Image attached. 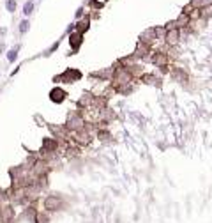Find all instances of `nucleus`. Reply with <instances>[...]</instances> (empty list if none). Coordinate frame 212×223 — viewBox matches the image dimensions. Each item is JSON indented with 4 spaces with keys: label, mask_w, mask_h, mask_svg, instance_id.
Instances as JSON below:
<instances>
[{
    "label": "nucleus",
    "mask_w": 212,
    "mask_h": 223,
    "mask_svg": "<svg viewBox=\"0 0 212 223\" xmlns=\"http://www.w3.org/2000/svg\"><path fill=\"white\" fill-rule=\"evenodd\" d=\"M172 78H173V80H179V82H184V80H186V73H184L182 69L175 67V69L172 71Z\"/></svg>",
    "instance_id": "nucleus-8"
},
{
    "label": "nucleus",
    "mask_w": 212,
    "mask_h": 223,
    "mask_svg": "<svg viewBox=\"0 0 212 223\" xmlns=\"http://www.w3.org/2000/svg\"><path fill=\"white\" fill-rule=\"evenodd\" d=\"M14 9H16V2H14V0H7V11L12 12Z\"/></svg>",
    "instance_id": "nucleus-11"
},
{
    "label": "nucleus",
    "mask_w": 212,
    "mask_h": 223,
    "mask_svg": "<svg viewBox=\"0 0 212 223\" xmlns=\"http://www.w3.org/2000/svg\"><path fill=\"white\" fill-rule=\"evenodd\" d=\"M143 80H145L147 83H157V82H159V78H154L152 74H145V76H143Z\"/></svg>",
    "instance_id": "nucleus-10"
},
{
    "label": "nucleus",
    "mask_w": 212,
    "mask_h": 223,
    "mask_svg": "<svg viewBox=\"0 0 212 223\" xmlns=\"http://www.w3.org/2000/svg\"><path fill=\"white\" fill-rule=\"evenodd\" d=\"M65 90L64 89H60V87H55L51 92H50V99L53 101V103H62L64 99H65Z\"/></svg>",
    "instance_id": "nucleus-4"
},
{
    "label": "nucleus",
    "mask_w": 212,
    "mask_h": 223,
    "mask_svg": "<svg viewBox=\"0 0 212 223\" xmlns=\"http://www.w3.org/2000/svg\"><path fill=\"white\" fill-rule=\"evenodd\" d=\"M16 57H18V48L11 50V51L7 53V60H9V62H14V60H16Z\"/></svg>",
    "instance_id": "nucleus-9"
},
{
    "label": "nucleus",
    "mask_w": 212,
    "mask_h": 223,
    "mask_svg": "<svg viewBox=\"0 0 212 223\" xmlns=\"http://www.w3.org/2000/svg\"><path fill=\"white\" fill-rule=\"evenodd\" d=\"M42 204H44V211H48V213H51V211H58V209H62V206H64L62 198L57 197V195H48V197L44 198Z\"/></svg>",
    "instance_id": "nucleus-1"
},
{
    "label": "nucleus",
    "mask_w": 212,
    "mask_h": 223,
    "mask_svg": "<svg viewBox=\"0 0 212 223\" xmlns=\"http://www.w3.org/2000/svg\"><path fill=\"white\" fill-rule=\"evenodd\" d=\"M152 62H154L156 66H159V67H166V66H168V57H166V53L157 51V53H154Z\"/></svg>",
    "instance_id": "nucleus-5"
},
{
    "label": "nucleus",
    "mask_w": 212,
    "mask_h": 223,
    "mask_svg": "<svg viewBox=\"0 0 212 223\" xmlns=\"http://www.w3.org/2000/svg\"><path fill=\"white\" fill-rule=\"evenodd\" d=\"M81 78V73L80 71H76V69H67L65 73H62L57 80H65L67 83H71V82H74V80H80Z\"/></svg>",
    "instance_id": "nucleus-3"
},
{
    "label": "nucleus",
    "mask_w": 212,
    "mask_h": 223,
    "mask_svg": "<svg viewBox=\"0 0 212 223\" xmlns=\"http://www.w3.org/2000/svg\"><path fill=\"white\" fill-rule=\"evenodd\" d=\"M69 43H71L73 50H78V48H80V44H81V34H80V32L73 34V35L69 37Z\"/></svg>",
    "instance_id": "nucleus-7"
},
{
    "label": "nucleus",
    "mask_w": 212,
    "mask_h": 223,
    "mask_svg": "<svg viewBox=\"0 0 212 223\" xmlns=\"http://www.w3.org/2000/svg\"><path fill=\"white\" fill-rule=\"evenodd\" d=\"M165 39H166L168 44H177V41H179V28H172V30H168V34L165 35Z\"/></svg>",
    "instance_id": "nucleus-6"
},
{
    "label": "nucleus",
    "mask_w": 212,
    "mask_h": 223,
    "mask_svg": "<svg viewBox=\"0 0 212 223\" xmlns=\"http://www.w3.org/2000/svg\"><path fill=\"white\" fill-rule=\"evenodd\" d=\"M28 30V21H21L19 23V32H27Z\"/></svg>",
    "instance_id": "nucleus-12"
},
{
    "label": "nucleus",
    "mask_w": 212,
    "mask_h": 223,
    "mask_svg": "<svg viewBox=\"0 0 212 223\" xmlns=\"http://www.w3.org/2000/svg\"><path fill=\"white\" fill-rule=\"evenodd\" d=\"M32 7H34V5H32V4L28 2V4H27V5L23 7V12H25V14H30V12H32Z\"/></svg>",
    "instance_id": "nucleus-13"
},
{
    "label": "nucleus",
    "mask_w": 212,
    "mask_h": 223,
    "mask_svg": "<svg viewBox=\"0 0 212 223\" xmlns=\"http://www.w3.org/2000/svg\"><path fill=\"white\" fill-rule=\"evenodd\" d=\"M16 216V211L12 206H2L0 207V223H12Z\"/></svg>",
    "instance_id": "nucleus-2"
}]
</instances>
